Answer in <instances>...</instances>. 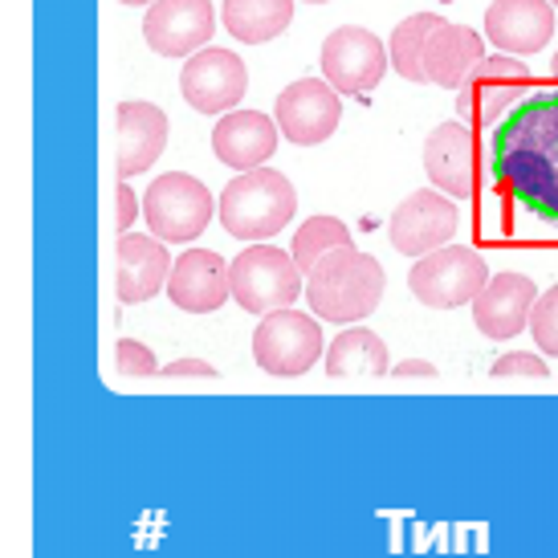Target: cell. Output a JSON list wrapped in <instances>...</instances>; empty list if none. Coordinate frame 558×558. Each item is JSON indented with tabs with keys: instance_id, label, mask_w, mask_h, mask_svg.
<instances>
[{
	"instance_id": "1",
	"label": "cell",
	"mask_w": 558,
	"mask_h": 558,
	"mask_svg": "<svg viewBox=\"0 0 558 558\" xmlns=\"http://www.w3.org/2000/svg\"><path fill=\"white\" fill-rule=\"evenodd\" d=\"M489 175L530 217L558 229V90H530L489 131Z\"/></svg>"
},
{
	"instance_id": "2",
	"label": "cell",
	"mask_w": 558,
	"mask_h": 558,
	"mask_svg": "<svg viewBox=\"0 0 558 558\" xmlns=\"http://www.w3.org/2000/svg\"><path fill=\"white\" fill-rule=\"evenodd\" d=\"M388 274L363 248H335L306 274V302L326 323H359L379 306Z\"/></svg>"
},
{
	"instance_id": "3",
	"label": "cell",
	"mask_w": 558,
	"mask_h": 558,
	"mask_svg": "<svg viewBox=\"0 0 558 558\" xmlns=\"http://www.w3.org/2000/svg\"><path fill=\"white\" fill-rule=\"evenodd\" d=\"M298 213L294 184L274 168L241 171L220 192V225L236 241H265L278 236Z\"/></svg>"
},
{
	"instance_id": "4",
	"label": "cell",
	"mask_w": 558,
	"mask_h": 558,
	"mask_svg": "<svg viewBox=\"0 0 558 558\" xmlns=\"http://www.w3.org/2000/svg\"><path fill=\"white\" fill-rule=\"evenodd\" d=\"M233 302L245 314H274L286 311L302 294V269L294 253H281L278 245H248L229 262Z\"/></svg>"
},
{
	"instance_id": "5",
	"label": "cell",
	"mask_w": 558,
	"mask_h": 558,
	"mask_svg": "<svg viewBox=\"0 0 558 558\" xmlns=\"http://www.w3.org/2000/svg\"><path fill=\"white\" fill-rule=\"evenodd\" d=\"M489 286V265L477 248L469 245H445L416 257L408 269V290L428 311H457L465 302H477V294Z\"/></svg>"
},
{
	"instance_id": "6",
	"label": "cell",
	"mask_w": 558,
	"mask_h": 558,
	"mask_svg": "<svg viewBox=\"0 0 558 558\" xmlns=\"http://www.w3.org/2000/svg\"><path fill=\"white\" fill-rule=\"evenodd\" d=\"M143 217L151 225V236L168 245H184L208 229L213 192L187 171H168V175H156L143 192Z\"/></svg>"
},
{
	"instance_id": "7",
	"label": "cell",
	"mask_w": 558,
	"mask_h": 558,
	"mask_svg": "<svg viewBox=\"0 0 558 558\" xmlns=\"http://www.w3.org/2000/svg\"><path fill=\"white\" fill-rule=\"evenodd\" d=\"M323 355V326L306 311H290V306L274 311L265 314L262 326L253 330V359H257V367L269 375H281V379H294V375L311 372Z\"/></svg>"
},
{
	"instance_id": "8",
	"label": "cell",
	"mask_w": 558,
	"mask_h": 558,
	"mask_svg": "<svg viewBox=\"0 0 558 558\" xmlns=\"http://www.w3.org/2000/svg\"><path fill=\"white\" fill-rule=\"evenodd\" d=\"M530 94V70L513 53H485L469 78L457 86V114L461 123H477L494 131L497 119L510 107H518Z\"/></svg>"
},
{
	"instance_id": "9",
	"label": "cell",
	"mask_w": 558,
	"mask_h": 558,
	"mask_svg": "<svg viewBox=\"0 0 558 558\" xmlns=\"http://www.w3.org/2000/svg\"><path fill=\"white\" fill-rule=\"evenodd\" d=\"M461 229V208L452 204V196L436 192V187H420L403 204H396V213L388 220V236L396 253L403 257H428L436 248H445Z\"/></svg>"
},
{
	"instance_id": "10",
	"label": "cell",
	"mask_w": 558,
	"mask_h": 558,
	"mask_svg": "<svg viewBox=\"0 0 558 558\" xmlns=\"http://www.w3.org/2000/svg\"><path fill=\"white\" fill-rule=\"evenodd\" d=\"M388 65V46L363 25H339L323 41V74L339 94H372Z\"/></svg>"
},
{
	"instance_id": "11",
	"label": "cell",
	"mask_w": 558,
	"mask_h": 558,
	"mask_svg": "<svg viewBox=\"0 0 558 558\" xmlns=\"http://www.w3.org/2000/svg\"><path fill=\"white\" fill-rule=\"evenodd\" d=\"M274 119H278L281 140H290L294 147H318L339 131L342 98L330 82L298 78L278 94Z\"/></svg>"
},
{
	"instance_id": "12",
	"label": "cell",
	"mask_w": 558,
	"mask_h": 558,
	"mask_svg": "<svg viewBox=\"0 0 558 558\" xmlns=\"http://www.w3.org/2000/svg\"><path fill=\"white\" fill-rule=\"evenodd\" d=\"M248 86L245 62L236 58L233 49H201L184 62L180 74V94L192 110L201 114H229L233 107H241Z\"/></svg>"
},
{
	"instance_id": "13",
	"label": "cell",
	"mask_w": 558,
	"mask_h": 558,
	"mask_svg": "<svg viewBox=\"0 0 558 558\" xmlns=\"http://www.w3.org/2000/svg\"><path fill=\"white\" fill-rule=\"evenodd\" d=\"M217 29L213 0H156L143 16V41L159 58H192L208 49Z\"/></svg>"
},
{
	"instance_id": "14",
	"label": "cell",
	"mask_w": 558,
	"mask_h": 558,
	"mask_svg": "<svg viewBox=\"0 0 558 558\" xmlns=\"http://www.w3.org/2000/svg\"><path fill=\"white\" fill-rule=\"evenodd\" d=\"M424 171H428L436 192H445L452 201H469L477 192V140H473L469 123L452 119V123H440L428 131Z\"/></svg>"
},
{
	"instance_id": "15",
	"label": "cell",
	"mask_w": 558,
	"mask_h": 558,
	"mask_svg": "<svg viewBox=\"0 0 558 558\" xmlns=\"http://www.w3.org/2000/svg\"><path fill=\"white\" fill-rule=\"evenodd\" d=\"M171 306L184 314H213L233 298V281H229V262L213 253V248H187L175 257L168 278Z\"/></svg>"
},
{
	"instance_id": "16",
	"label": "cell",
	"mask_w": 558,
	"mask_h": 558,
	"mask_svg": "<svg viewBox=\"0 0 558 558\" xmlns=\"http://www.w3.org/2000/svg\"><path fill=\"white\" fill-rule=\"evenodd\" d=\"M119 257V274H114V290L123 306H140L147 298H156L159 290H168L171 278V253L168 241H159L151 233H123L114 245Z\"/></svg>"
},
{
	"instance_id": "17",
	"label": "cell",
	"mask_w": 558,
	"mask_h": 558,
	"mask_svg": "<svg viewBox=\"0 0 558 558\" xmlns=\"http://www.w3.org/2000/svg\"><path fill=\"white\" fill-rule=\"evenodd\" d=\"M538 302V286L526 274H497L473 302V323L485 339H518L530 330V314Z\"/></svg>"
},
{
	"instance_id": "18",
	"label": "cell",
	"mask_w": 558,
	"mask_h": 558,
	"mask_svg": "<svg viewBox=\"0 0 558 558\" xmlns=\"http://www.w3.org/2000/svg\"><path fill=\"white\" fill-rule=\"evenodd\" d=\"M555 37V4L550 0H494L485 9V41L501 53H538Z\"/></svg>"
},
{
	"instance_id": "19",
	"label": "cell",
	"mask_w": 558,
	"mask_h": 558,
	"mask_svg": "<svg viewBox=\"0 0 558 558\" xmlns=\"http://www.w3.org/2000/svg\"><path fill=\"white\" fill-rule=\"evenodd\" d=\"M114 131H119L114 168H119L123 180L151 171V163L168 147V114L156 102H119V110H114Z\"/></svg>"
},
{
	"instance_id": "20",
	"label": "cell",
	"mask_w": 558,
	"mask_h": 558,
	"mask_svg": "<svg viewBox=\"0 0 558 558\" xmlns=\"http://www.w3.org/2000/svg\"><path fill=\"white\" fill-rule=\"evenodd\" d=\"M213 151L233 171H257L278 151V119L262 110H229L213 131Z\"/></svg>"
},
{
	"instance_id": "21",
	"label": "cell",
	"mask_w": 558,
	"mask_h": 558,
	"mask_svg": "<svg viewBox=\"0 0 558 558\" xmlns=\"http://www.w3.org/2000/svg\"><path fill=\"white\" fill-rule=\"evenodd\" d=\"M481 58H485V37H477V29H469V25L445 21V25L428 37V46H424V74H428L433 86L457 90Z\"/></svg>"
},
{
	"instance_id": "22",
	"label": "cell",
	"mask_w": 558,
	"mask_h": 558,
	"mask_svg": "<svg viewBox=\"0 0 558 558\" xmlns=\"http://www.w3.org/2000/svg\"><path fill=\"white\" fill-rule=\"evenodd\" d=\"M225 29L245 46H265L290 29L294 0H225Z\"/></svg>"
},
{
	"instance_id": "23",
	"label": "cell",
	"mask_w": 558,
	"mask_h": 558,
	"mask_svg": "<svg viewBox=\"0 0 558 558\" xmlns=\"http://www.w3.org/2000/svg\"><path fill=\"white\" fill-rule=\"evenodd\" d=\"M326 372L335 379H342V375H388V347L367 326H347L339 339L326 347Z\"/></svg>"
},
{
	"instance_id": "24",
	"label": "cell",
	"mask_w": 558,
	"mask_h": 558,
	"mask_svg": "<svg viewBox=\"0 0 558 558\" xmlns=\"http://www.w3.org/2000/svg\"><path fill=\"white\" fill-rule=\"evenodd\" d=\"M440 25H445V16L412 13V16H403L400 25L391 29L388 58H391V70H396L403 82H412V86L428 82V74H424V46H428V37H433Z\"/></svg>"
},
{
	"instance_id": "25",
	"label": "cell",
	"mask_w": 558,
	"mask_h": 558,
	"mask_svg": "<svg viewBox=\"0 0 558 558\" xmlns=\"http://www.w3.org/2000/svg\"><path fill=\"white\" fill-rule=\"evenodd\" d=\"M335 248H355V236H351V229L342 225L339 217H311L302 229H298L294 236V262L302 274H311L314 265L323 262L326 253H335Z\"/></svg>"
},
{
	"instance_id": "26",
	"label": "cell",
	"mask_w": 558,
	"mask_h": 558,
	"mask_svg": "<svg viewBox=\"0 0 558 558\" xmlns=\"http://www.w3.org/2000/svg\"><path fill=\"white\" fill-rule=\"evenodd\" d=\"M530 339L538 342V351L558 359V286H550L530 314Z\"/></svg>"
},
{
	"instance_id": "27",
	"label": "cell",
	"mask_w": 558,
	"mask_h": 558,
	"mask_svg": "<svg viewBox=\"0 0 558 558\" xmlns=\"http://www.w3.org/2000/svg\"><path fill=\"white\" fill-rule=\"evenodd\" d=\"M114 367L123 375H151L159 372L151 347H143L140 339H119L114 342Z\"/></svg>"
},
{
	"instance_id": "28",
	"label": "cell",
	"mask_w": 558,
	"mask_h": 558,
	"mask_svg": "<svg viewBox=\"0 0 558 558\" xmlns=\"http://www.w3.org/2000/svg\"><path fill=\"white\" fill-rule=\"evenodd\" d=\"M489 375H534V379H546L550 375V367H546L543 355H530V351H510V355L494 359V367H489Z\"/></svg>"
},
{
	"instance_id": "29",
	"label": "cell",
	"mask_w": 558,
	"mask_h": 558,
	"mask_svg": "<svg viewBox=\"0 0 558 558\" xmlns=\"http://www.w3.org/2000/svg\"><path fill=\"white\" fill-rule=\"evenodd\" d=\"M140 196L131 192V184H119V192H114V225L123 229V233H131V225H135V217H140Z\"/></svg>"
},
{
	"instance_id": "30",
	"label": "cell",
	"mask_w": 558,
	"mask_h": 558,
	"mask_svg": "<svg viewBox=\"0 0 558 558\" xmlns=\"http://www.w3.org/2000/svg\"><path fill=\"white\" fill-rule=\"evenodd\" d=\"M163 375H204V379H213L217 375V367H208L204 359H175V363H168V367H159Z\"/></svg>"
},
{
	"instance_id": "31",
	"label": "cell",
	"mask_w": 558,
	"mask_h": 558,
	"mask_svg": "<svg viewBox=\"0 0 558 558\" xmlns=\"http://www.w3.org/2000/svg\"><path fill=\"white\" fill-rule=\"evenodd\" d=\"M391 375H400V379H412V375H420V379H436V367L433 363H424V359H403L400 367H391Z\"/></svg>"
},
{
	"instance_id": "32",
	"label": "cell",
	"mask_w": 558,
	"mask_h": 558,
	"mask_svg": "<svg viewBox=\"0 0 558 558\" xmlns=\"http://www.w3.org/2000/svg\"><path fill=\"white\" fill-rule=\"evenodd\" d=\"M119 4H156V0H119Z\"/></svg>"
},
{
	"instance_id": "33",
	"label": "cell",
	"mask_w": 558,
	"mask_h": 558,
	"mask_svg": "<svg viewBox=\"0 0 558 558\" xmlns=\"http://www.w3.org/2000/svg\"><path fill=\"white\" fill-rule=\"evenodd\" d=\"M550 74H555V78H558V53H555V58H550Z\"/></svg>"
},
{
	"instance_id": "34",
	"label": "cell",
	"mask_w": 558,
	"mask_h": 558,
	"mask_svg": "<svg viewBox=\"0 0 558 558\" xmlns=\"http://www.w3.org/2000/svg\"><path fill=\"white\" fill-rule=\"evenodd\" d=\"M306 4H326V0H306Z\"/></svg>"
},
{
	"instance_id": "35",
	"label": "cell",
	"mask_w": 558,
	"mask_h": 558,
	"mask_svg": "<svg viewBox=\"0 0 558 558\" xmlns=\"http://www.w3.org/2000/svg\"><path fill=\"white\" fill-rule=\"evenodd\" d=\"M550 4H555V9H558V0H550Z\"/></svg>"
}]
</instances>
